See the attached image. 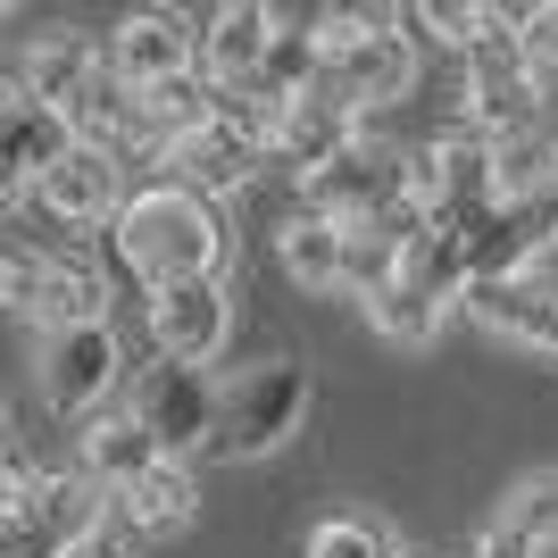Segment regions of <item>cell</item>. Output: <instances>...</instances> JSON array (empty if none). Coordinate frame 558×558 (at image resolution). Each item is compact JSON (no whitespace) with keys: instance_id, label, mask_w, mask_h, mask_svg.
Instances as JSON below:
<instances>
[{"instance_id":"6da1fadb","label":"cell","mask_w":558,"mask_h":558,"mask_svg":"<svg viewBox=\"0 0 558 558\" xmlns=\"http://www.w3.org/2000/svg\"><path fill=\"white\" fill-rule=\"evenodd\" d=\"M109 258L117 276H134L142 292H175V283H209L233 258V226L217 201L184 184H134L125 217L109 226Z\"/></svg>"},{"instance_id":"7a4b0ae2","label":"cell","mask_w":558,"mask_h":558,"mask_svg":"<svg viewBox=\"0 0 558 558\" xmlns=\"http://www.w3.org/2000/svg\"><path fill=\"white\" fill-rule=\"evenodd\" d=\"M308 400H317V375H308V359H292V350H258L251 367L226 375V417H217V442H209V466H258L276 459V450H292V434L308 425Z\"/></svg>"},{"instance_id":"3957f363","label":"cell","mask_w":558,"mask_h":558,"mask_svg":"<svg viewBox=\"0 0 558 558\" xmlns=\"http://www.w3.org/2000/svg\"><path fill=\"white\" fill-rule=\"evenodd\" d=\"M117 384H125V342L117 326H68V333H34V392L59 425H93L109 417Z\"/></svg>"},{"instance_id":"277c9868","label":"cell","mask_w":558,"mask_h":558,"mask_svg":"<svg viewBox=\"0 0 558 558\" xmlns=\"http://www.w3.org/2000/svg\"><path fill=\"white\" fill-rule=\"evenodd\" d=\"M125 201H134L125 159H117V150H93V142H75L68 159L50 167V175L25 192L9 217H43L50 233H93V226H117V217H125Z\"/></svg>"},{"instance_id":"5b68a950","label":"cell","mask_w":558,"mask_h":558,"mask_svg":"<svg viewBox=\"0 0 558 558\" xmlns=\"http://www.w3.org/2000/svg\"><path fill=\"white\" fill-rule=\"evenodd\" d=\"M125 409L167 442V459H209L217 417H226V384H217L209 367H175V359H159L150 375H134V400H125Z\"/></svg>"},{"instance_id":"8992f818","label":"cell","mask_w":558,"mask_h":558,"mask_svg":"<svg viewBox=\"0 0 558 558\" xmlns=\"http://www.w3.org/2000/svg\"><path fill=\"white\" fill-rule=\"evenodd\" d=\"M100 50L134 93H159V84L201 68V9H125L100 34Z\"/></svg>"},{"instance_id":"52a82bcc","label":"cell","mask_w":558,"mask_h":558,"mask_svg":"<svg viewBox=\"0 0 558 558\" xmlns=\"http://www.w3.org/2000/svg\"><path fill=\"white\" fill-rule=\"evenodd\" d=\"M267 167H276V150L258 142V125H242L233 109H217V125H201L192 142H175V159H167L159 184H184V192H201V201L226 209L233 192H251Z\"/></svg>"},{"instance_id":"ba28073f","label":"cell","mask_w":558,"mask_h":558,"mask_svg":"<svg viewBox=\"0 0 558 558\" xmlns=\"http://www.w3.org/2000/svg\"><path fill=\"white\" fill-rule=\"evenodd\" d=\"M466 317L484 333H500L509 350L558 367V276L550 267H525V276H484L466 292Z\"/></svg>"},{"instance_id":"9c48e42d","label":"cell","mask_w":558,"mask_h":558,"mask_svg":"<svg viewBox=\"0 0 558 558\" xmlns=\"http://www.w3.org/2000/svg\"><path fill=\"white\" fill-rule=\"evenodd\" d=\"M142 317H150V342L175 367H209L217 350L233 342V283H175V292H142Z\"/></svg>"},{"instance_id":"30bf717a","label":"cell","mask_w":558,"mask_h":558,"mask_svg":"<svg viewBox=\"0 0 558 558\" xmlns=\"http://www.w3.org/2000/svg\"><path fill=\"white\" fill-rule=\"evenodd\" d=\"M68 150H75L68 117L43 109V100H25V93H9V100H0V209H17Z\"/></svg>"},{"instance_id":"8fae6325","label":"cell","mask_w":558,"mask_h":558,"mask_svg":"<svg viewBox=\"0 0 558 558\" xmlns=\"http://www.w3.org/2000/svg\"><path fill=\"white\" fill-rule=\"evenodd\" d=\"M283 34V9H258V0H226V9H201V75L217 93H242L258 84L267 50Z\"/></svg>"},{"instance_id":"7c38bea8","label":"cell","mask_w":558,"mask_h":558,"mask_svg":"<svg viewBox=\"0 0 558 558\" xmlns=\"http://www.w3.org/2000/svg\"><path fill=\"white\" fill-rule=\"evenodd\" d=\"M100 68H109V50H100L93 34H68V25H59V34H34V43L9 50V93H25V100H43V109L68 117L75 93H84Z\"/></svg>"},{"instance_id":"4fadbf2b","label":"cell","mask_w":558,"mask_h":558,"mask_svg":"<svg viewBox=\"0 0 558 558\" xmlns=\"http://www.w3.org/2000/svg\"><path fill=\"white\" fill-rule=\"evenodd\" d=\"M75 466L117 500V492H134L142 475H159V466H167V442L134 417V409H109V417H93L84 434H75Z\"/></svg>"},{"instance_id":"5bb4252c","label":"cell","mask_w":558,"mask_h":558,"mask_svg":"<svg viewBox=\"0 0 558 558\" xmlns=\"http://www.w3.org/2000/svg\"><path fill=\"white\" fill-rule=\"evenodd\" d=\"M276 267L292 276V292H308V301H333V292H350V226L292 209V217L276 226Z\"/></svg>"},{"instance_id":"9a60e30c","label":"cell","mask_w":558,"mask_h":558,"mask_svg":"<svg viewBox=\"0 0 558 558\" xmlns=\"http://www.w3.org/2000/svg\"><path fill=\"white\" fill-rule=\"evenodd\" d=\"M117 517H125L142 542L192 534V525H201V466H192V459H167L159 475H142L134 492H117Z\"/></svg>"},{"instance_id":"2e32d148","label":"cell","mask_w":558,"mask_h":558,"mask_svg":"<svg viewBox=\"0 0 558 558\" xmlns=\"http://www.w3.org/2000/svg\"><path fill=\"white\" fill-rule=\"evenodd\" d=\"M50 251V283H43V317L34 333H68V326H109V276L75 242H43Z\"/></svg>"},{"instance_id":"e0dca14e","label":"cell","mask_w":558,"mask_h":558,"mask_svg":"<svg viewBox=\"0 0 558 558\" xmlns=\"http://www.w3.org/2000/svg\"><path fill=\"white\" fill-rule=\"evenodd\" d=\"M68 125H75V142H93V150H117V159H134L142 150V93L125 84L117 68H100L84 93H75V109H68Z\"/></svg>"},{"instance_id":"ac0fdd59","label":"cell","mask_w":558,"mask_h":558,"mask_svg":"<svg viewBox=\"0 0 558 558\" xmlns=\"http://www.w3.org/2000/svg\"><path fill=\"white\" fill-rule=\"evenodd\" d=\"M442 317H450V308L434 301L425 283H409V276H400L392 292H375V301H367V326L384 333V342H400V350H425L434 333H442Z\"/></svg>"},{"instance_id":"d6986e66","label":"cell","mask_w":558,"mask_h":558,"mask_svg":"<svg viewBox=\"0 0 558 558\" xmlns=\"http://www.w3.org/2000/svg\"><path fill=\"white\" fill-rule=\"evenodd\" d=\"M417 25H425V43H442L450 59H475L500 34V9H484V0H425Z\"/></svg>"},{"instance_id":"ffe728a7","label":"cell","mask_w":558,"mask_h":558,"mask_svg":"<svg viewBox=\"0 0 558 558\" xmlns=\"http://www.w3.org/2000/svg\"><path fill=\"white\" fill-rule=\"evenodd\" d=\"M301 558H400V542L384 534L375 517H350V509H333V517H317V525H308Z\"/></svg>"},{"instance_id":"44dd1931","label":"cell","mask_w":558,"mask_h":558,"mask_svg":"<svg viewBox=\"0 0 558 558\" xmlns=\"http://www.w3.org/2000/svg\"><path fill=\"white\" fill-rule=\"evenodd\" d=\"M43 283H50V251L34 242V233H17V242L0 251V301H9V317H17V326H34V317H43Z\"/></svg>"},{"instance_id":"7402d4cb","label":"cell","mask_w":558,"mask_h":558,"mask_svg":"<svg viewBox=\"0 0 558 558\" xmlns=\"http://www.w3.org/2000/svg\"><path fill=\"white\" fill-rule=\"evenodd\" d=\"M466 558H550V550H542V542L525 534V525H517L509 509H492L484 525H475V534H466Z\"/></svg>"},{"instance_id":"603a6c76","label":"cell","mask_w":558,"mask_h":558,"mask_svg":"<svg viewBox=\"0 0 558 558\" xmlns=\"http://www.w3.org/2000/svg\"><path fill=\"white\" fill-rule=\"evenodd\" d=\"M517 34L542 75H558V0H517Z\"/></svg>"},{"instance_id":"cb8c5ba5","label":"cell","mask_w":558,"mask_h":558,"mask_svg":"<svg viewBox=\"0 0 558 558\" xmlns=\"http://www.w3.org/2000/svg\"><path fill=\"white\" fill-rule=\"evenodd\" d=\"M400 558H425V550H400Z\"/></svg>"}]
</instances>
